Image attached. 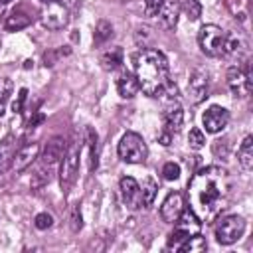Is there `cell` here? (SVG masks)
Listing matches in <instances>:
<instances>
[{
  "mask_svg": "<svg viewBox=\"0 0 253 253\" xmlns=\"http://www.w3.org/2000/svg\"><path fill=\"white\" fill-rule=\"evenodd\" d=\"M231 196V176L221 166H206L198 170L188 184L190 210L200 221H211L227 208Z\"/></svg>",
  "mask_w": 253,
  "mask_h": 253,
  "instance_id": "6da1fadb",
  "label": "cell"
},
{
  "mask_svg": "<svg viewBox=\"0 0 253 253\" xmlns=\"http://www.w3.org/2000/svg\"><path fill=\"white\" fill-rule=\"evenodd\" d=\"M134 75L144 95L162 97L170 83V65L162 51L140 49L134 55Z\"/></svg>",
  "mask_w": 253,
  "mask_h": 253,
  "instance_id": "7a4b0ae2",
  "label": "cell"
},
{
  "mask_svg": "<svg viewBox=\"0 0 253 253\" xmlns=\"http://www.w3.org/2000/svg\"><path fill=\"white\" fill-rule=\"evenodd\" d=\"M225 30H221L215 24H206L198 32V43L200 49L208 57H223V47H225Z\"/></svg>",
  "mask_w": 253,
  "mask_h": 253,
  "instance_id": "3957f363",
  "label": "cell"
},
{
  "mask_svg": "<svg viewBox=\"0 0 253 253\" xmlns=\"http://www.w3.org/2000/svg\"><path fill=\"white\" fill-rule=\"evenodd\" d=\"M119 156L123 162L140 164L148 156V146L138 132H125L119 142Z\"/></svg>",
  "mask_w": 253,
  "mask_h": 253,
  "instance_id": "277c9868",
  "label": "cell"
},
{
  "mask_svg": "<svg viewBox=\"0 0 253 253\" xmlns=\"http://www.w3.org/2000/svg\"><path fill=\"white\" fill-rule=\"evenodd\" d=\"M243 231H245V221L239 215H227L215 223V239L221 245L235 243L243 235Z\"/></svg>",
  "mask_w": 253,
  "mask_h": 253,
  "instance_id": "5b68a950",
  "label": "cell"
},
{
  "mask_svg": "<svg viewBox=\"0 0 253 253\" xmlns=\"http://www.w3.org/2000/svg\"><path fill=\"white\" fill-rule=\"evenodd\" d=\"M79 152H81L79 140H73V142L65 148L63 164H61V172H59L61 190H67V188L75 182V176H77V170H79Z\"/></svg>",
  "mask_w": 253,
  "mask_h": 253,
  "instance_id": "8992f818",
  "label": "cell"
},
{
  "mask_svg": "<svg viewBox=\"0 0 253 253\" xmlns=\"http://www.w3.org/2000/svg\"><path fill=\"white\" fill-rule=\"evenodd\" d=\"M227 85L229 89L239 95L245 97L251 91V69H249V61H245V65H233L227 71Z\"/></svg>",
  "mask_w": 253,
  "mask_h": 253,
  "instance_id": "52a82bcc",
  "label": "cell"
},
{
  "mask_svg": "<svg viewBox=\"0 0 253 253\" xmlns=\"http://www.w3.org/2000/svg\"><path fill=\"white\" fill-rule=\"evenodd\" d=\"M42 22L49 30H61L69 22V8L57 0L45 4V10L42 12Z\"/></svg>",
  "mask_w": 253,
  "mask_h": 253,
  "instance_id": "ba28073f",
  "label": "cell"
},
{
  "mask_svg": "<svg viewBox=\"0 0 253 253\" xmlns=\"http://www.w3.org/2000/svg\"><path fill=\"white\" fill-rule=\"evenodd\" d=\"M208 89H210V81H208V73L202 69L192 71L190 81H188V99L192 105L202 103L208 97Z\"/></svg>",
  "mask_w": 253,
  "mask_h": 253,
  "instance_id": "9c48e42d",
  "label": "cell"
},
{
  "mask_svg": "<svg viewBox=\"0 0 253 253\" xmlns=\"http://www.w3.org/2000/svg\"><path fill=\"white\" fill-rule=\"evenodd\" d=\"M202 123H204V126H206L208 132H221L227 126V123H229V111L223 109V107H219V105H211L204 113Z\"/></svg>",
  "mask_w": 253,
  "mask_h": 253,
  "instance_id": "30bf717a",
  "label": "cell"
},
{
  "mask_svg": "<svg viewBox=\"0 0 253 253\" xmlns=\"http://www.w3.org/2000/svg\"><path fill=\"white\" fill-rule=\"evenodd\" d=\"M121 198H123V204L128 208V210H138L142 208V202H140V186L134 178L130 176H125L121 178Z\"/></svg>",
  "mask_w": 253,
  "mask_h": 253,
  "instance_id": "8fae6325",
  "label": "cell"
},
{
  "mask_svg": "<svg viewBox=\"0 0 253 253\" xmlns=\"http://www.w3.org/2000/svg\"><path fill=\"white\" fill-rule=\"evenodd\" d=\"M182 210H184V196L180 192H170L160 206V217L166 223H174L180 217Z\"/></svg>",
  "mask_w": 253,
  "mask_h": 253,
  "instance_id": "7c38bea8",
  "label": "cell"
},
{
  "mask_svg": "<svg viewBox=\"0 0 253 253\" xmlns=\"http://www.w3.org/2000/svg\"><path fill=\"white\" fill-rule=\"evenodd\" d=\"M182 123H184V111L180 105H168L162 113V132L164 134H170L174 136L180 128H182Z\"/></svg>",
  "mask_w": 253,
  "mask_h": 253,
  "instance_id": "4fadbf2b",
  "label": "cell"
},
{
  "mask_svg": "<svg viewBox=\"0 0 253 253\" xmlns=\"http://www.w3.org/2000/svg\"><path fill=\"white\" fill-rule=\"evenodd\" d=\"M156 14L164 30H174L178 24V16H180V0H164Z\"/></svg>",
  "mask_w": 253,
  "mask_h": 253,
  "instance_id": "5bb4252c",
  "label": "cell"
},
{
  "mask_svg": "<svg viewBox=\"0 0 253 253\" xmlns=\"http://www.w3.org/2000/svg\"><path fill=\"white\" fill-rule=\"evenodd\" d=\"M38 152H40V144H38V142L22 144V146L16 150L14 162H12V166L16 168V172H24V170L38 158Z\"/></svg>",
  "mask_w": 253,
  "mask_h": 253,
  "instance_id": "9a60e30c",
  "label": "cell"
},
{
  "mask_svg": "<svg viewBox=\"0 0 253 253\" xmlns=\"http://www.w3.org/2000/svg\"><path fill=\"white\" fill-rule=\"evenodd\" d=\"M117 91L123 99H132L138 91H140V85H138V79L134 73L130 71H123L117 79Z\"/></svg>",
  "mask_w": 253,
  "mask_h": 253,
  "instance_id": "2e32d148",
  "label": "cell"
},
{
  "mask_svg": "<svg viewBox=\"0 0 253 253\" xmlns=\"http://www.w3.org/2000/svg\"><path fill=\"white\" fill-rule=\"evenodd\" d=\"M16 136L8 134L0 140V174L8 172L12 168L14 162V154H16Z\"/></svg>",
  "mask_w": 253,
  "mask_h": 253,
  "instance_id": "e0dca14e",
  "label": "cell"
},
{
  "mask_svg": "<svg viewBox=\"0 0 253 253\" xmlns=\"http://www.w3.org/2000/svg\"><path fill=\"white\" fill-rule=\"evenodd\" d=\"M63 154H65V138H63V136H53V138L45 144L42 160H43V164L49 166V164L57 162L59 158H63Z\"/></svg>",
  "mask_w": 253,
  "mask_h": 253,
  "instance_id": "ac0fdd59",
  "label": "cell"
},
{
  "mask_svg": "<svg viewBox=\"0 0 253 253\" xmlns=\"http://www.w3.org/2000/svg\"><path fill=\"white\" fill-rule=\"evenodd\" d=\"M237 162L243 170H251L253 168V136L247 134L243 138V142L239 144V150H237Z\"/></svg>",
  "mask_w": 253,
  "mask_h": 253,
  "instance_id": "d6986e66",
  "label": "cell"
},
{
  "mask_svg": "<svg viewBox=\"0 0 253 253\" xmlns=\"http://www.w3.org/2000/svg\"><path fill=\"white\" fill-rule=\"evenodd\" d=\"M208 249V241L204 235H200L198 231L196 233H190L180 245H178V251L182 253H202Z\"/></svg>",
  "mask_w": 253,
  "mask_h": 253,
  "instance_id": "ffe728a7",
  "label": "cell"
},
{
  "mask_svg": "<svg viewBox=\"0 0 253 253\" xmlns=\"http://www.w3.org/2000/svg\"><path fill=\"white\" fill-rule=\"evenodd\" d=\"M32 24V16L24 10H14L8 18H6V30L8 32H18V30H24Z\"/></svg>",
  "mask_w": 253,
  "mask_h": 253,
  "instance_id": "44dd1931",
  "label": "cell"
},
{
  "mask_svg": "<svg viewBox=\"0 0 253 253\" xmlns=\"http://www.w3.org/2000/svg\"><path fill=\"white\" fill-rule=\"evenodd\" d=\"M156 190H158V186H156V182H154L152 178H146V180L142 182V188H140V202H142V208H150V206H152V202H154V198H156Z\"/></svg>",
  "mask_w": 253,
  "mask_h": 253,
  "instance_id": "7402d4cb",
  "label": "cell"
},
{
  "mask_svg": "<svg viewBox=\"0 0 253 253\" xmlns=\"http://www.w3.org/2000/svg\"><path fill=\"white\" fill-rule=\"evenodd\" d=\"M87 144H89V170H97V166H99V158H97L99 142H97V132L91 126H87Z\"/></svg>",
  "mask_w": 253,
  "mask_h": 253,
  "instance_id": "603a6c76",
  "label": "cell"
},
{
  "mask_svg": "<svg viewBox=\"0 0 253 253\" xmlns=\"http://www.w3.org/2000/svg\"><path fill=\"white\" fill-rule=\"evenodd\" d=\"M101 63H103L105 69H117L123 63V51H121V47H113V49L105 51L101 55Z\"/></svg>",
  "mask_w": 253,
  "mask_h": 253,
  "instance_id": "cb8c5ba5",
  "label": "cell"
},
{
  "mask_svg": "<svg viewBox=\"0 0 253 253\" xmlns=\"http://www.w3.org/2000/svg\"><path fill=\"white\" fill-rule=\"evenodd\" d=\"M180 10L186 14V18L190 22H196L202 16V4L198 0H182L180 2Z\"/></svg>",
  "mask_w": 253,
  "mask_h": 253,
  "instance_id": "d4e9b609",
  "label": "cell"
},
{
  "mask_svg": "<svg viewBox=\"0 0 253 253\" xmlns=\"http://www.w3.org/2000/svg\"><path fill=\"white\" fill-rule=\"evenodd\" d=\"M113 36V26L107 22V20H101L99 24H97V28H95V43H105L109 38Z\"/></svg>",
  "mask_w": 253,
  "mask_h": 253,
  "instance_id": "484cf974",
  "label": "cell"
},
{
  "mask_svg": "<svg viewBox=\"0 0 253 253\" xmlns=\"http://www.w3.org/2000/svg\"><path fill=\"white\" fill-rule=\"evenodd\" d=\"M12 89H14L12 81L8 77H0V117L6 111V103H8V97H10Z\"/></svg>",
  "mask_w": 253,
  "mask_h": 253,
  "instance_id": "4316f807",
  "label": "cell"
},
{
  "mask_svg": "<svg viewBox=\"0 0 253 253\" xmlns=\"http://www.w3.org/2000/svg\"><path fill=\"white\" fill-rule=\"evenodd\" d=\"M188 144H190V148H194V150H202V148L206 146V136H204V132H202L200 128H192L190 134H188Z\"/></svg>",
  "mask_w": 253,
  "mask_h": 253,
  "instance_id": "83f0119b",
  "label": "cell"
},
{
  "mask_svg": "<svg viewBox=\"0 0 253 253\" xmlns=\"http://www.w3.org/2000/svg\"><path fill=\"white\" fill-rule=\"evenodd\" d=\"M188 235H190V231H186V229H182V227L176 225V229L168 235V247H170V249H178V245H180Z\"/></svg>",
  "mask_w": 253,
  "mask_h": 253,
  "instance_id": "f1b7e54d",
  "label": "cell"
},
{
  "mask_svg": "<svg viewBox=\"0 0 253 253\" xmlns=\"http://www.w3.org/2000/svg\"><path fill=\"white\" fill-rule=\"evenodd\" d=\"M45 166H47V164H43V168H40V170L34 174V178H32V188H42V186H45V184L49 182L51 172H49V168H47V172H45Z\"/></svg>",
  "mask_w": 253,
  "mask_h": 253,
  "instance_id": "f546056e",
  "label": "cell"
},
{
  "mask_svg": "<svg viewBox=\"0 0 253 253\" xmlns=\"http://www.w3.org/2000/svg\"><path fill=\"white\" fill-rule=\"evenodd\" d=\"M34 225L38 227V229H49L51 225H53V217L47 213V211H42V213H38L36 217H34Z\"/></svg>",
  "mask_w": 253,
  "mask_h": 253,
  "instance_id": "4dcf8cb0",
  "label": "cell"
},
{
  "mask_svg": "<svg viewBox=\"0 0 253 253\" xmlns=\"http://www.w3.org/2000/svg\"><path fill=\"white\" fill-rule=\"evenodd\" d=\"M162 176H164V180H178L180 178V166L176 162H166L162 168Z\"/></svg>",
  "mask_w": 253,
  "mask_h": 253,
  "instance_id": "1f68e13d",
  "label": "cell"
},
{
  "mask_svg": "<svg viewBox=\"0 0 253 253\" xmlns=\"http://www.w3.org/2000/svg\"><path fill=\"white\" fill-rule=\"evenodd\" d=\"M26 99H28V89H20L16 101L12 103V111H14V113H22V111H24V103H26Z\"/></svg>",
  "mask_w": 253,
  "mask_h": 253,
  "instance_id": "d6a6232c",
  "label": "cell"
},
{
  "mask_svg": "<svg viewBox=\"0 0 253 253\" xmlns=\"http://www.w3.org/2000/svg\"><path fill=\"white\" fill-rule=\"evenodd\" d=\"M67 53H69V49H55V51H49V53H45V55H43V61H45L43 65H45V67H47V65H53L57 57H61V55H67Z\"/></svg>",
  "mask_w": 253,
  "mask_h": 253,
  "instance_id": "836d02e7",
  "label": "cell"
},
{
  "mask_svg": "<svg viewBox=\"0 0 253 253\" xmlns=\"http://www.w3.org/2000/svg\"><path fill=\"white\" fill-rule=\"evenodd\" d=\"M162 2H164V0H142L146 16H156V12H158V8H160Z\"/></svg>",
  "mask_w": 253,
  "mask_h": 253,
  "instance_id": "e575fe53",
  "label": "cell"
},
{
  "mask_svg": "<svg viewBox=\"0 0 253 253\" xmlns=\"http://www.w3.org/2000/svg\"><path fill=\"white\" fill-rule=\"evenodd\" d=\"M43 121H45V115H43V113H40V111H36V113H34V117L28 121V126H30V128H34V126L42 125Z\"/></svg>",
  "mask_w": 253,
  "mask_h": 253,
  "instance_id": "d590c367",
  "label": "cell"
},
{
  "mask_svg": "<svg viewBox=\"0 0 253 253\" xmlns=\"http://www.w3.org/2000/svg\"><path fill=\"white\" fill-rule=\"evenodd\" d=\"M81 225H83V223H81V213H79V210H75V211H73V217H71V229H73V231H79Z\"/></svg>",
  "mask_w": 253,
  "mask_h": 253,
  "instance_id": "8d00e7d4",
  "label": "cell"
},
{
  "mask_svg": "<svg viewBox=\"0 0 253 253\" xmlns=\"http://www.w3.org/2000/svg\"><path fill=\"white\" fill-rule=\"evenodd\" d=\"M219 148H221V154L225 156V154H227V140H225V138H223V140H215V142H213V152H217Z\"/></svg>",
  "mask_w": 253,
  "mask_h": 253,
  "instance_id": "74e56055",
  "label": "cell"
},
{
  "mask_svg": "<svg viewBox=\"0 0 253 253\" xmlns=\"http://www.w3.org/2000/svg\"><path fill=\"white\" fill-rule=\"evenodd\" d=\"M57 2H61V4H65V6L69 8V10H71V6L75 4V0H57Z\"/></svg>",
  "mask_w": 253,
  "mask_h": 253,
  "instance_id": "f35d334b",
  "label": "cell"
},
{
  "mask_svg": "<svg viewBox=\"0 0 253 253\" xmlns=\"http://www.w3.org/2000/svg\"><path fill=\"white\" fill-rule=\"evenodd\" d=\"M32 63H34V61H32V59H28V61L24 63V67H26V69H30V67H32Z\"/></svg>",
  "mask_w": 253,
  "mask_h": 253,
  "instance_id": "ab89813d",
  "label": "cell"
},
{
  "mask_svg": "<svg viewBox=\"0 0 253 253\" xmlns=\"http://www.w3.org/2000/svg\"><path fill=\"white\" fill-rule=\"evenodd\" d=\"M10 2H12V0H0V8H4V6L10 4Z\"/></svg>",
  "mask_w": 253,
  "mask_h": 253,
  "instance_id": "60d3db41",
  "label": "cell"
},
{
  "mask_svg": "<svg viewBox=\"0 0 253 253\" xmlns=\"http://www.w3.org/2000/svg\"><path fill=\"white\" fill-rule=\"evenodd\" d=\"M42 4H49V2H53V0H40Z\"/></svg>",
  "mask_w": 253,
  "mask_h": 253,
  "instance_id": "b9f144b4",
  "label": "cell"
}]
</instances>
